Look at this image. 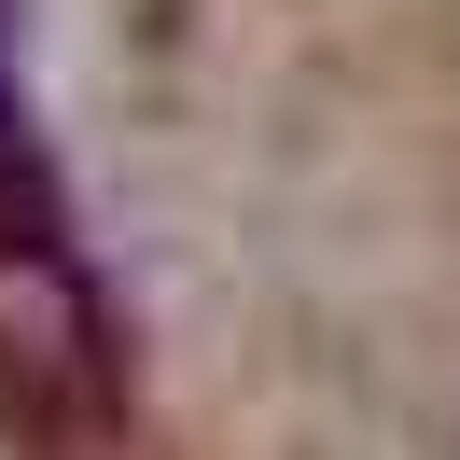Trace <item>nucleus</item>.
<instances>
[{"label":"nucleus","mask_w":460,"mask_h":460,"mask_svg":"<svg viewBox=\"0 0 460 460\" xmlns=\"http://www.w3.org/2000/svg\"><path fill=\"white\" fill-rule=\"evenodd\" d=\"M0 265L70 279V209H57V168H42L29 84H14V0H0Z\"/></svg>","instance_id":"f257e3e1"}]
</instances>
